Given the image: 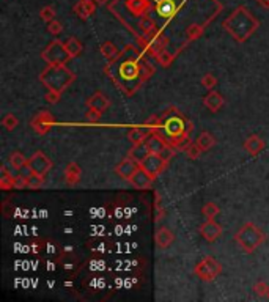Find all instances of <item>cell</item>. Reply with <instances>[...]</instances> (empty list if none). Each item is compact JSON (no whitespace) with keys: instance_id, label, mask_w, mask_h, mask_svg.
I'll use <instances>...</instances> for the list:
<instances>
[{"instance_id":"cell-1","label":"cell","mask_w":269,"mask_h":302,"mask_svg":"<svg viewBox=\"0 0 269 302\" xmlns=\"http://www.w3.org/2000/svg\"><path fill=\"white\" fill-rule=\"evenodd\" d=\"M120 59H116L113 63H109L107 69H112V73H107L123 93L132 95L148 79V76L155 73V69L150 68L147 62L140 59L139 54H129L123 60Z\"/></svg>"},{"instance_id":"cell-2","label":"cell","mask_w":269,"mask_h":302,"mask_svg":"<svg viewBox=\"0 0 269 302\" xmlns=\"http://www.w3.org/2000/svg\"><path fill=\"white\" fill-rule=\"evenodd\" d=\"M151 127L161 134L169 145L177 149H186L191 142L192 123L175 107L166 110L159 118H153L150 121Z\"/></svg>"},{"instance_id":"cell-3","label":"cell","mask_w":269,"mask_h":302,"mask_svg":"<svg viewBox=\"0 0 269 302\" xmlns=\"http://www.w3.org/2000/svg\"><path fill=\"white\" fill-rule=\"evenodd\" d=\"M256 27H258V21H256L245 8L236 10L235 13L224 22V29L238 43H244L256 30Z\"/></svg>"},{"instance_id":"cell-4","label":"cell","mask_w":269,"mask_h":302,"mask_svg":"<svg viewBox=\"0 0 269 302\" xmlns=\"http://www.w3.org/2000/svg\"><path fill=\"white\" fill-rule=\"evenodd\" d=\"M40 80L48 90L63 93L76 80V74L65 65H48L41 71Z\"/></svg>"},{"instance_id":"cell-5","label":"cell","mask_w":269,"mask_h":302,"mask_svg":"<svg viewBox=\"0 0 269 302\" xmlns=\"http://www.w3.org/2000/svg\"><path fill=\"white\" fill-rule=\"evenodd\" d=\"M235 241L244 253H253L266 241V235L258 225L245 222L235 233Z\"/></svg>"},{"instance_id":"cell-6","label":"cell","mask_w":269,"mask_h":302,"mask_svg":"<svg viewBox=\"0 0 269 302\" xmlns=\"http://www.w3.org/2000/svg\"><path fill=\"white\" fill-rule=\"evenodd\" d=\"M41 59L48 65H66V62L69 59H73V57L69 55L65 43L54 40L46 46V49L41 52Z\"/></svg>"},{"instance_id":"cell-7","label":"cell","mask_w":269,"mask_h":302,"mask_svg":"<svg viewBox=\"0 0 269 302\" xmlns=\"http://www.w3.org/2000/svg\"><path fill=\"white\" fill-rule=\"evenodd\" d=\"M220 272H222V264L213 257H205L194 268V274L203 282H213L214 278L219 277Z\"/></svg>"},{"instance_id":"cell-8","label":"cell","mask_w":269,"mask_h":302,"mask_svg":"<svg viewBox=\"0 0 269 302\" xmlns=\"http://www.w3.org/2000/svg\"><path fill=\"white\" fill-rule=\"evenodd\" d=\"M55 123H57L55 115L51 113L49 110H41L38 113H35L32 121H30L33 131L38 135H46L48 132H51V129L55 126Z\"/></svg>"},{"instance_id":"cell-9","label":"cell","mask_w":269,"mask_h":302,"mask_svg":"<svg viewBox=\"0 0 269 302\" xmlns=\"http://www.w3.org/2000/svg\"><path fill=\"white\" fill-rule=\"evenodd\" d=\"M166 166H167V162L161 158V155H156V153H150L142 162H140V167H142L145 172H148L153 180H156L161 175L164 169H166Z\"/></svg>"},{"instance_id":"cell-10","label":"cell","mask_w":269,"mask_h":302,"mask_svg":"<svg viewBox=\"0 0 269 302\" xmlns=\"http://www.w3.org/2000/svg\"><path fill=\"white\" fill-rule=\"evenodd\" d=\"M27 164L32 167V170L35 173H38V175H48V173L51 172L52 169V161L46 156L43 151H37V153H33L30 158H29V162Z\"/></svg>"},{"instance_id":"cell-11","label":"cell","mask_w":269,"mask_h":302,"mask_svg":"<svg viewBox=\"0 0 269 302\" xmlns=\"http://www.w3.org/2000/svg\"><path fill=\"white\" fill-rule=\"evenodd\" d=\"M140 169V164L136 161V159H132L131 156H127V158H124L121 162H118L116 164V167H115V173L118 175L121 180H127L129 181V178L134 175V173L137 172Z\"/></svg>"},{"instance_id":"cell-12","label":"cell","mask_w":269,"mask_h":302,"mask_svg":"<svg viewBox=\"0 0 269 302\" xmlns=\"http://www.w3.org/2000/svg\"><path fill=\"white\" fill-rule=\"evenodd\" d=\"M200 235L208 241V242H214L220 238L222 235V227L220 224H217L214 219H206V222H203L198 228Z\"/></svg>"},{"instance_id":"cell-13","label":"cell","mask_w":269,"mask_h":302,"mask_svg":"<svg viewBox=\"0 0 269 302\" xmlns=\"http://www.w3.org/2000/svg\"><path fill=\"white\" fill-rule=\"evenodd\" d=\"M153 178H151V175L148 172H145L142 167H140L134 175L129 178V183L134 186L136 189H139V191H145V189H150L151 188V184H153Z\"/></svg>"},{"instance_id":"cell-14","label":"cell","mask_w":269,"mask_h":302,"mask_svg":"<svg viewBox=\"0 0 269 302\" xmlns=\"http://www.w3.org/2000/svg\"><path fill=\"white\" fill-rule=\"evenodd\" d=\"M224 102H225L224 98H222V95H220L219 91H216V90H209V93L203 98L205 107L208 110H211L213 113L219 112L222 107H224Z\"/></svg>"},{"instance_id":"cell-15","label":"cell","mask_w":269,"mask_h":302,"mask_svg":"<svg viewBox=\"0 0 269 302\" xmlns=\"http://www.w3.org/2000/svg\"><path fill=\"white\" fill-rule=\"evenodd\" d=\"M242 146H244V149L247 151L250 156H256V155H260L261 151L264 149V140H263L260 135L252 134V135H249L247 138H245Z\"/></svg>"},{"instance_id":"cell-16","label":"cell","mask_w":269,"mask_h":302,"mask_svg":"<svg viewBox=\"0 0 269 302\" xmlns=\"http://www.w3.org/2000/svg\"><path fill=\"white\" fill-rule=\"evenodd\" d=\"M144 143L147 145V148H148L150 153H156V155H159L161 151H162L164 148H166V145H167L166 138H164L161 134H158L156 131L151 132V134L147 137V140H145Z\"/></svg>"},{"instance_id":"cell-17","label":"cell","mask_w":269,"mask_h":302,"mask_svg":"<svg viewBox=\"0 0 269 302\" xmlns=\"http://www.w3.org/2000/svg\"><path fill=\"white\" fill-rule=\"evenodd\" d=\"M155 241H156V246H158L159 249H167V247H170L172 244H173V241H175V235H173V231H172L170 228H167V227H161V228L156 231Z\"/></svg>"},{"instance_id":"cell-18","label":"cell","mask_w":269,"mask_h":302,"mask_svg":"<svg viewBox=\"0 0 269 302\" xmlns=\"http://www.w3.org/2000/svg\"><path fill=\"white\" fill-rule=\"evenodd\" d=\"M63 177L68 186H76L82 178V169L76 162H69L63 170Z\"/></svg>"},{"instance_id":"cell-19","label":"cell","mask_w":269,"mask_h":302,"mask_svg":"<svg viewBox=\"0 0 269 302\" xmlns=\"http://www.w3.org/2000/svg\"><path fill=\"white\" fill-rule=\"evenodd\" d=\"M151 132H155L153 127H132V129L127 132V140H129L132 145L144 143Z\"/></svg>"},{"instance_id":"cell-20","label":"cell","mask_w":269,"mask_h":302,"mask_svg":"<svg viewBox=\"0 0 269 302\" xmlns=\"http://www.w3.org/2000/svg\"><path fill=\"white\" fill-rule=\"evenodd\" d=\"M109 104H110L109 98H107L106 95H104V93H101V91H96L95 95H93V96L87 101V106H88V107L95 109V110H98V112H101V113L109 107Z\"/></svg>"},{"instance_id":"cell-21","label":"cell","mask_w":269,"mask_h":302,"mask_svg":"<svg viewBox=\"0 0 269 302\" xmlns=\"http://www.w3.org/2000/svg\"><path fill=\"white\" fill-rule=\"evenodd\" d=\"M101 54H102V57H104V59H106L109 63H113L116 59H120V55H121L123 52H120L118 48H116V46H115L113 43L106 41V43L101 44Z\"/></svg>"},{"instance_id":"cell-22","label":"cell","mask_w":269,"mask_h":302,"mask_svg":"<svg viewBox=\"0 0 269 302\" xmlns=\"http://www.w3.org/2000/svg\"><path fill=\"white\" fill-rule=\"evenodd\" d=\"M156 11L158 15L164 19H170L175 16L177 13V7L172 2V0H159L158 5H156Z\"/></svg>"},{"instance_id":"cell-23","label":"cell","mask_w":269,"mask_h":302,"mask_svg":"<svg viewBox=\"0 0 269 302\" xmlns=\"http://www.w3.org/2000/svg\"><path fill=\"white\" fill-rule=\"evenodd\" d=\"M195 143L202 148V151H208V149H211L216 145V138H214L213 134L202 132V134H198V137L195 138Z\"/></svg>"},{"instance_id":"cell-24","label":"cell","mask_w":269,"mask_h":302,"mask_svg":"<svg viewBox=\"0 0 269 302\" xmlns=\"http://www.w3.org/2000/svg\"><path fill=\"white\" fill-rule=\"evenodd\" d=\"M13 177L11 173L8 172V169L5 166H2L0 169V189L2 191H11L15 189V183H13Z\"/></svg>"},{"instance_id":"cell-25","label":"cell","mask_w":269,"mask_h":302,"mask_svg":"<svg viewBox=\"0 0 269 302\" xmlns=\"http://www.w3.org/2000/svg\"><path fill=\"white\" fill-rule=\"evenodd\" d=\"M148 155H150V151H148L147 145L145 143H137V145H132V148L129 149V155H127V156H131L132 159H136L140 164V162H142Z\"/></svg>"},{"instance_id":"cell-26","label":"cell","mask_w":269,"mask_h":302,"mask_svg":"<svg viewBox=\"0 0 269 302\" xmlns=\"http://www.w3.org/2000/svg\"><path fill=\"white\" fill-rule=\"evenodd\" d=\"M65 46H66V49H68V52H69V55L73 57H79L80 54H82V49H84V46H82V43L77 40V38H74V37H71V38H68L66 41H65Z\"/></svg>"},{"instance_id":"cell-27","label":"cell","mask_w":269,"mask_h":302,"mask_svg":"<svg viewBox=\"0 0 269 302\" xmlns=\"http://www.w3.org/2000/svg\"><path fill=\"white\" fill-rule=\"evenodd\" d=\"M74 11L80 18H88L90 15L95 13V5L90 0H80V4L74 8Z\"/></svg>"},{"instance_id":"cell-28","label":"cell","mask_w":269,"mask_h":302,"mask_svg":"<svg viewBox=\"0 0 269 302\" xmlns=\"http://www.w3.org/2000/svg\"><path fill=\"white\" fill-rule=\"evenodd\" d=\"M29 162V159H26V156L21 153V151H13L10 155V166L13 167L15 170H19L21 167H24Z\"/></svg>"},{"instance_id":"cell-29","label":"cell","mask_w":269,"mask_h":302,"mask_svg":"<svg viewBox=\"0 0 269 302\" xmlns=\"http://www.w3.org/2000/svg\"><path fill=\"white\" fill-rule=\"evenodd\" d=\"M127 8H129L134 15H142L148 8L147 0H127Z\"/></svg>"},{"instance_id":"cell-30","label":"cell","mask_w":269,"mask_h":302,"mask_svg":"<svg viewBox=\"0 0 269 302\" xmlns=\"http://www.w3.org/2000/svg\"><path fill=\"white\" fill-rule=\"evenodd\" d=\"M140 29H142L147 35H150L151 38H153L155 35H156V24H155V21L151 19V18H148V16L142 18V21H140Z\"/></svg>"},{"instance_id":"cell-31","label":"cell","mask_w":269,"mask_h":302,"mask_svg":"<svg viewBox=\"0 0 269 302\" xmlns=\"http://www.w3.org/2000/svg\"><path fill=\"white\" fill-rule=\"evenodd\" d=\"M0 123H2V126L5 127L7 131H15L16 127L19 126V118L16 117L15 113H7Z\"/></svg>"},{"instance_id":"cell-32","label":"cell","mask_w":269,"mask_h":302,"mask_svg":"<svg viewBox=\"0 0 269 302\" xmlns=\"http://www.w3.org/2000/svg\"><path fill=\"white\" fill-rule=\"evenodd\" d=\"M44 175H38V173H32V175L27 178V188L29 189H40L44 186Z\"/></svg>"},{"instance_id":"cell-33","label":"cell","mask_w":269,"mask_h":302,"mask_svg":"<svg viewBox=\"0 0 269 302\" xmlns=\"http://www.w3.org/2000/svg\"><path fill=\"white\" fill-rule=\"evenodd\" d=\"M220 214V208L213 203V202H208L205 206H203V216L206 219H216L217 216Z\"/></svg>"},{"instance_id":"cell-34","label":"cell","mask_w":269,"mask_h":302,"mask_svg":"<svg viewBox=\"0 0 269 302\" xmlns=\"http://www.w3.org/2000/svg\"><path fill=\"white\" fill-rule=\"evenodd\" d=\"M184 153H186V156H188V159H191V161H195V159H198L200 158V155L203 153L202 151V148L198 146L197 143H195V140L184 149Z\"/></svg>"},{"instance_id":"cell-35","label":"cell","mask_w":269,"mask_h":302,"mask_svg":"<svg viewBox=\"0 0 269 302\" xmlns=\"http://www.w3.org/2000/svg\"><path fill=\"white\" fill-rule=\"evenodd\" d=\"M202 85H203L206 90H213V88L217 85V77H216L213 73H206V74L202 77Z\"/></svg>"},{"instance_id":"cell-36","label":"cell","mask_w":269,"mask_h":302,"mask_svg":"<svg viewBox=\"0 0 269 302\" xmlns=\"http://www.w3.org/2000/svg\"><path fill=\"white\" fill-rule=\"evenodd\" d=\"M267 291H269V285L266 283V282H263V280H258L255 285H253V293L256 294V296H260V297H266L267 296Z\"/></svg>"},{"instance_id":"cell-37","label":"cell","mask_w":269,"mask_h":302,"mask_svg":"<svg viewBox=\"0 0 269 302\" xmlns=\"http://www.w3.org/2000/svg\"><path fill=\"white\" fill-rule=\"evenodd\" d=\"M156 60L162 65V66H170L173 57L167 52V51H161L158 55H156Z\"/></svg>"},{"instance_id":"cell-38","label":"cell","mask_w":269,"mask_h":302,"mask_svg":"<svg viewBox=\"0 0 269 302\" xmlns=\"http://www.w3.org/2000/svg\"><path fill=\"white\" fill-rule=\"evenodd\" d=\"M175 153H177V148H173L172 145H169V143H167V145H166V148H164L159 155H161V158H162L164 161L169 162V161H170V159L175 156Z\"/></svg>"},{"instance_id":"cell-39","label":"cell","mask_w":269,"mask_h":302,"mask_svg":"<svg viewBox=\"0 0 269 302\" xmlns=\"http://www.w3.org/2000/svg\"><path fill=\"white\" fill-rule=\"evenodd\" d=\"M202 33H203V29L200 26H191L188 29V32H186V35H188L189 40H197Z\"/></svg>"},{"instance_id":"cell-40","label":"cell","mask_w":269,"mask_h":302,"mask_svg":"<svg viewBox=\"0 0 269 302\" xmlns=\"http://www.w3.org/2000/svg\"><path fill=\"white\" fill-rule=\"evenodd\" d=\"M13 183H15V189H26L27 188V178L22 177L21 173H18V175L13 177Z\"/></svg>"},{"instance_id":"cell-41","label":"cell","mask_w":269,"mask_h":302,"mask_svg":"<svg viewBox=\"0 0 269 302\" xmlns=\"http://www.w3.org/2000/svg\"><path fill=\"white\" fill-rule=\"evenodd\" d=\"M60 96H62V93H58L55 90H48V93L44 95V99L51 104H57L58 101H60Z\"/></svg>"},{"instance_id":"cell-42","label":"cell","mask_w":269,"mask_h":302,"mask_svg":"<svg viewBox=\"0 0 269 302\" xmlns=\"http://www.w3.org/2000/svg\"><path fill=\"white\" fill-rule=\"evenodd\" d=\"M99 117H101V112L88 107V110H87V113H85V120H87L88 123H96V121L99 120Z\"/></svg>"},{"instance_id":"cell-43","label":"cell","mask_w":269,"mask_h":302,"mask_svg":"<svg viewBox=\"0 0 269 302\" xmlns=\"http://www.w3.org/2000/svg\"><path fill=\"white\" fill-rule=\"evenodd\" d=\"M62 30H63V27H62L60 22H57V21H51L49 24H48V32H49L51 35H60V33H62Z\"/></svg>"},{"instance_id":"cell-44","label":"cell","mask_w":269,"mask_h":302,"mask_svg":"<svg viewBox=\"0 0 269 302\" xmlns=\"http://www.w3.org/2000/svg\"><path fill=\"white\" fill-rule=\"evenodd\" d=\"M54 15H55V11H54L52 8H49V7H46V8L41 10V18H43L44 21H48V22L52 21Z\"/></svg>"},{"instance_id":"cell-45","label":"cell","mask_w":269,"mask_h":302,"mask_svg":"<svg viewBox=\"0 0 269 302\" xmlns=\"http://www.w3.org/2000/svg\"><path fill=\"white\" fill-rule=\"evenodd\" d=\"M18 172L21 173L22 177H26V178H29V177L32 175V173H33V170H32V167H30L29 164H26L24 167H21V169H19Z\"/></svg>"},{"instance_id":"cell-46","label":"cell","mask_w":269,"mask_h":302,"mask_svg":"<svg viewBox=\"0 0 269 302\" xmlns=\"http://www.w3.org/2000/svg\"><path fill=\"white\" fill-rule=\"evenodd\" d=\"M258 2L263 5V7H266V8H269V0H258Z\"/></svg>"},{"instance_id":"cell-47","label":"cell","mask_w":269,"mask_h":302,"mask_svg":"<svg viewBox=\"0 0 269 302\" xmlns=\"http://www.w3.org/2000/svg\"><path fill=\"white\" fill-rule=\"evenodd\" d=\"M98 2H101V4H104V2H106V0H98Z\"/></svg>"},{"instance_id":"cell-48","label":"cell","mask_w":269,"mask_h":302,"mask_svg":"<svg viewBox=\"0 0 269 302\" xmlns=\"http://www.w3.org/2000/svg\"><path fill=\"white\" fill-rule=\"evenodd\" d=\"M266 297H267V299H269V291H267V296H266Z\"/></svg>"}]
</instances>
